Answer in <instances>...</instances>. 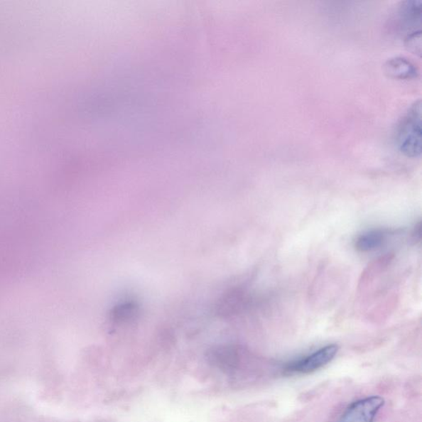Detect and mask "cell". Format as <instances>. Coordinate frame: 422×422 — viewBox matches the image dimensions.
<instances>
[{
    "mask_svg": "<svg viewBox=\"0 0 422 422\" xmlns=\"http://www.w3.org/2000/svg\"><path fill=\"white\" fill-rule=\"evenodd\" d=\"M421 101L415 102L401 120L396 133L399 151L409 158L421 154Z\"/></svg>",
    "mask_w": 422,
    "mask_h": 422,
    "instance_id": "1",
    "label": "cell"
},
{
    "mask_svg": "<svg viewBox=\"0 0 422 422\" xmlns=\"http://www.w3.org/2000/svg\"><path fill=\"white\" fill-rule=\"evenodd\" d=\"M384 405V399L372 396L354 401L350 405L338 422H374L379 411Z\"/></svg>",
    "mask_w": 422,
    "mask_h": 422,
    "instance_id": "2",
    "label": "cell"
},
{
    "mask_svg": "<svg viewBox=\"0 0 422 422\" xmlns=\"http://www.w3.org/2000/svg\"><path fill=\"white\" fill-rule=\"evenodd\" d=\"M337 352V345H328L310 356L293 363L291 367H288L287 372L303 374L315 372L330 363L335 358Z\"/></svg>",
    "mask_w": 422,
    "mask_h": 422,
    "instance_id": "3",
    "label": "cell"
},
{
    "mask_svg": "<svg viewBox=\"0 0 422 422\" xmlns=\"http://www.w3.org/2000/svg\"><path fill=\"white\" fill-rule=\"evenodd\" d=\"M384 72L390 78L400 80H413L419 75L418 67L401 56L388 60L384 65Z\"/></svg>",
    "mask_w": 422,
    "mask_h": 422,
    "instance_id": "4",
    "label": "cell"
},
{
    "mask_svg": "<svg viewBox=\"0 0 422 422\" xmlns=\"http://www.w3.org/2000/svg\"><path fill=\"white\" fill-rule=\"evenodd\" d=\"M422 19L421 0H410L401 5L399 10V20L406 28L421 26Z\"/></svg>",
    "mask_w": 422,
    "mask_h": 422,
    "instance_id": "5",
    "label": "cell"
},
{
    "mask_svg": "<svg viewBox=\"0 0 422 422\" xmlns=\"http://www.w3.org/2000/svg\"><path fill=\"white\" fill-rule=\"evenodd\" d=\"M386 235L387 234L383 230L369 231V232L359 237L356 242V248L357 250L363 251V253L372 251L383 244Z\"/></svg>",
    "mask_w": 422,
    "mask_h": 422,
    "instance_id": "6",
    "label": "cell"
},
{
    "mask_svg": "<svg viewBox=\"0 0 422 422\" xmlns=\"http://www.w3.org/2000/svg\"><path fill=\"white\" fill-rule=\"evenodd\" d=\"M138 313V307L136 303L126 302L116 306L111 312L110 318L112 321L116 323H127L132 320Z\"/></svg>",
    "mask_w": 422,
    "mask_h": 422,
    "instance_id": "7",
    "label": "cell"
},
{
    "mask_svg": "<svg viewBox=\"0 0 422 422\" xmlns=\"http://www.w3.org/2000/svg\"><path fill=\"white\" fill-rule=\"evenodd\" d=\"M406 49L415 55H421V31L416 30L411 32L405 38Z\"/></svg>",
    "mask_w": 422,
    "mask_h": 422,
    "instance_id": "8",
    "label": "cell"
}]
</instances>
